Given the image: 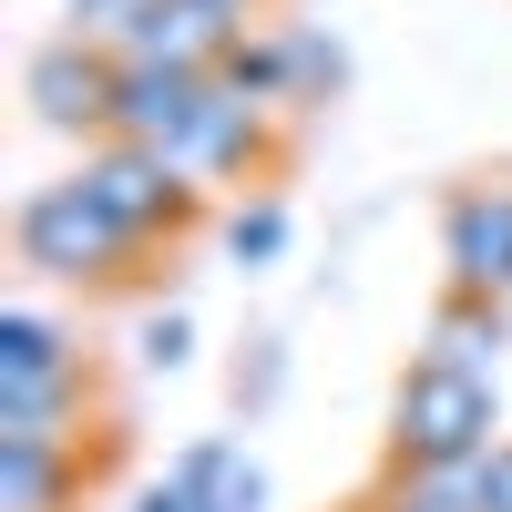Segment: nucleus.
Returning a JSON list of instances; mask_svg holds the SVG:
<instances>
[{
	"mask_svg": "<svg viewBox=\"0 0 512 512\" xmlns=\"http://www.w3.org/2000/svg\"><path fill=\"white\" fill-rule=\"evenodd\" d=\"M502 338H512V318H502V297H472V287H451L441 297V318H431V359H451V369H502Z\"/></svg>",
	"mask_w": 512,
	"mask_h": 512,
	"instance_id": "10",
	"label": "nucleus"
},
{
	"mask_svg": "<svg viewBox=\"0 0 512 512\" xmlns=\"http://www.w3.org/2000/svg\"><path fill=\"white\" fill-rule=\"evenodd\" d=\"M175 472H185L205 502H216V512H256V502H267V472H256L246 451H226V441H195V451L175 461Z\"/></svg>",
	"mask_w": 512,
	"mask_h": 512,
	"instance_id": "11",
	"label": "nucleus"
},
{
	"mask_svg": "<svg viewBox=\"0 0 512 512\" xmlns=\"http://www.w3.org/2000/svg\"><path fill=\"white\" fill-rule=\"evenodd\" d=\"M82 492V451L62 441H0V512H62Z\"/></svg>",
	"mask_w": 512,
	"mask_h": 512,
	"instance_id": "9",
	"label": "nucleus"
},
{
	"mask_svg": "<svg viewBox=\"0 0 512 512\" xmlns=\"http://www.w3.org/2000/svg\"><path fill=\"white\" fill-rule=\"evenodd\" d=\"M226 246L246 256V267H267V256L287 246V205H236V216H226Z\"/></svg>",
	"mask_w": 512,
	"mask_h": 512,
	"instance_id": "13",
	"label": "nucleus"
},
{
	"mask_svg": "<svg viewBox=\"0 0 512 512\" xmlns=\"http://www.w3.org/2000/svg\"><path fill=\"white\" fill-rule=\"evenodd\" d=\"M256 113H267V103H256V93H236V82H216V93H205V113L185 123V144L175 154H164V164H175V175H246V164H256V144H267V123H256Z\"/></svg>",
	"mask_w": 512,
	"mask_h": 512,
	"instance_id": "8",
	"label": "nucleus"
},
{
	"mask_svg": "<svg viewBox=\"0 0 512 512\" xmlns=\"http://www.w3.org/2000/svg\"><path fill=\"white\" fill-rule=\"evenodd\" d=\"M441 256H451V287L472 297H512V185H461L441 205Z\"/></svg>",
	"mask_w": 512,
	"mask_h": 512,
	"instance_id": "5",
	"label": "nucleus"
},
{
	"mask_svg": "<svg viewBox=\"0 0 512 512\" xmlns=\"http://www.w3.org/2000/svg\"><path fill=\"white\" fill-rule=\"evenodd\" d=\"M72 11H134V0H72Z\"/></svg>",
	"mask_w": 512,
	"mask_h": 512,
	"instance_id": "17",
	"label": "nucleus"
},
{
	"mask_svg": "<svg viewBox=\"0 0 512 512\" xmlns=\"http://www.w3.org/2000/svg\"><path fill=\"white\" fill-rule=\"evenodd\" d=\"M113 82H123V62L82 52V41H52V52L31 62V113L52 123V134H82V123L113 134Z\"/></svg>",
	"mask_w": 512,
	"mask_h": 512,
	"instance_id": "7",
	"label": "nucleus"
},
{
	"mask_svg": "<svg viewBox=\"0 0 512 512\" xmlns=\"http://www.w3.org/2000/svg\"><path fill=\"white\" fill-rule=\"evenodd\" d=\"M482 512H512V441L482 461Z\"/></svg>",
	"mask_w": 512,
	"mask_h": 512,
	"instance_id": "16",
	"label": "nucleus"
},
{
	"mask_svg": "<svg viewBox=\"0 0 512 512\" xmlns=\"http://www.w3.org/2000/svg\"><path fill=\"white\" fill-rule=\"evenodd\" d=\"M379 512H482V461L472 472H400L379 492Z\"/></svg>",
	"mask_w": 512,
	"mask_h": 512,
	"instance_id": "12",
	"label": "nucleus"
},
{
	"mask_svg": "<svg viewBox=\"0 0 512 512\" xmlns=\"http://www.w3.org/2000/svg\"><path fill=\"white\" fill-rule=\"evenodd\" d=\"M134 512H216V502H205V492H195V482H185V472H175V482H154V492H144V502H134Z\"/></svg>",
	"mask_w": 512,
	"mask_h": 512,
	"instance_id": "14",
	"label": "nucleus"
},
{
	"mask_svg": "<svg viewBox=\"0 0 512 512\" xmlns=\"http://www.w3.org/2000/svg\"><path fill=\"white\" fill-rule=\"evenodd\" d=\"M502 390L482 369H451V359H410L400 400H390V451L400 472H472V461H492L502 441Z\"/></svg>",
	"mask_w": 512,
	"mask_h": 512,
	"instance_id": "1",
	"label": "nucleus"
},
{
	"mask_svg": "<svg viewBox=\"0 0 512 512\" xmlns=\"http://www.w3.org/2000/svg\"><path fill=\"white\" fill-rule=\"evenodd\" d=\"M236 41H246V21L226 11V0H134V11H113V52H123V62L216 72Z\"/></svg>",
	"mask_w": 512,
	"mask_h": 512,
	"instance_id": "4",
	"label": "nucleus"
},
{
	"mask_svg": "<svg viewBox=\"0 0 512 512\" xmlns=\"http://www.w3.org/2000/svg\"><path fill=\"white\" fill-rule=\"evenodd\" d=\"M134 236H123L103 205H93V185L82 175H62V185H41L31 205H21V267H41V277H62V287H103V277H123L134 267Z\"/></svg>",
	"mask_w": 512,
	"mask_h": 512,
	"instance_id": "2",
	"label": "nucleus"
},
{
	"mask_svg": "<svg viewBox=\"0 0 512 512\" xmlns=\"http://www.w3.org/2000/svg\"><path fill=\"white\" fill-rule=\"evenodd\" d=\"M82 185H93V205H103L134 246L195 226V175H175L154 144H103V154H82Z\"/></svg>",
	"mask_w": 512,
	"mask_h": 512,
	"instance_id": "3",
	"label": "nucleus"
},
{
	"mask_svg": "<svg viewBox=\"0 0 512 512\" xmlns=\"http://www.w3.org/2000/svg\"><path fill=\"white\" fill-rule=\"evenodd\" d=\"M113 62H123V52H113ZM205 93H216V72L123 62V82H113V144H154V154H175V144H185V123L205 113Z\"/></svg>",
	"mask_w": 512,
	"mask_h": 512,
	"instance_id": "6",
	"label": "nucleus"
},
{
	"mask_svg": "<svg viewBox=\"0 0 512 512\" xmlns=\"http://www.w3.org/2000/svg\"><path fill=\"white\" fill-rule=\"evenodd\" d=\"M144 359L175 369V359H185V318H144Z\"/></svg>",
	"mask_w": 512,
	"mask_h": 512,
	"instance_id": "15",
	"label": "nucleus"
},
{
	"mask_svg": "<svg viewBox=\"0 0 512 512\" xmlns=\"http://www.w3.org/2000/svg\"><path fill=\"white\" fill-rule=\"evenodd\" d=\"M226 11H236V21H246V11H256V0H226Z\"/></svg>",
	"mask_w": 512,
	"mask_h": 512,
	"instance_id": "18",
	"label": "nucleus"
}]
</instances>
